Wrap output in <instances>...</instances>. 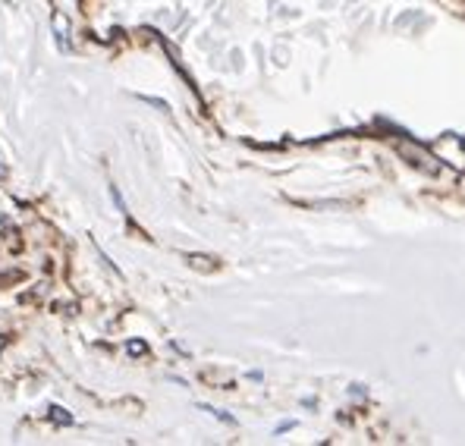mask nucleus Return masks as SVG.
Masks as SVG:
<instances>
[{
  "label": "nucleus",
  "instance_id": "obj_5",
  "mask_svg": "<svg viewBox=\"0 0 465 446\" xmlns=\"http://www.w3.org/2000/svg\"><path fill=\"white\" fill-rule=\"evenodd\" d=\"M0 179H6V164H0Z\"/></svg>",
  "mask_w": 465,
  "mask_h": 446
},
{
  "label": "nucleus",
  "instance_id": "obj_1",
  "mask_svg": "<svg viewBox=\"0 0 465 446\" xmlns=\"http://www.w3.org/2000/svg\"><path fill=\"white\" fill-rule=\"evenodd\" d=\"M51 421H53V424H60V428H70V424L76 421V418H72L70 412L63 409V405H51Z\"/></svg>",
  "mask_w": 465,
  "mask_h": 446
},
{
  "label": "nucleus",
  "instance_id": "obj_3",
  "mask_svg": "<svg viewBox=\"0 0 465 446\" xmlns=\"http://www.w3.org/2000/svg\"><path fill=\"white\" fill-rule=\"evenodd\" d=\"M57 32H60L57 42H60V47L66 51V47H70V42H66V19H63V16H57Z\"/></svg>",
  "mask_w": 465,
  "mask_h": 446
},
{
  "label": "nucleus",
  "instance_id": "obj_6",
  "mask_svg": "<svg viewBox=\"0 0 465 446\" xmlns=\"http://www.w3.org/2000/svg\"><path fill=\"white\" fill-rule=\"evenodd\" d=\"M0 346H4V340H0Z\"/></svg>",
  "mask_w": 465,
  "mask_h": 446
},
{
  "label": "nucleus",
  "instance_id": "obj_2",
  "mask_svg": "<svg viewBox=\"0 0 465 446\" xmlns=\"http://www.w3.org/2000/svg\"><path fill=\"white\" fill-rule=\"evenodd\" d=\"M126 352H129L132 358L145 355V352H148V343H145V340H129V343H126Z\"/></svg>",
  "mask_w": 465,
  "mask_h": 446
},
{
  "label": "nucleus",
  "instance_id": "obj_4",
  "mask_svg": "<svg viewBox=\"0 0 465 446\" xmlns=\"http://www.w3.org/2000/svg\"><path fill=\"white\" fill-rule=\"evenodd\" d=\"M110 198H113V201H117V208H120V211H123V214H126V205H123V198H120V192H117V186H110Z\"/></svg>",
  "mask_w": 465,
  "mask_h": 446
}]
</instances>
